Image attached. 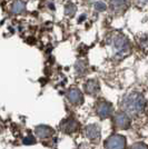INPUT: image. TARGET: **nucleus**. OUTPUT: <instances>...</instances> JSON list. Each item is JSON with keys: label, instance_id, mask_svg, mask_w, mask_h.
Masks as SVG:
<instances>
[{"label": "nucleus", "instance_id": "4", "mask_svg": "<svg viewBox=\"0 0 148 149\" xmlns=\"http://www.w3.org/2000/svg\"><path fill=\"white\" fill-rule=\"evenodd\" d=\"M61 130L66 134H71L78 129V123L73 118H68L61 123Z\"/></svg>", "mask_w": 148, "mask_h": 149}, {"label": "nucleus", "instance_id": "11", "mask_svg": "<svg viewBox=\"0 0 148 149\" xmlns=\"http://www.w3.org/2000/svg\"><path fill=\"white\" fill-rule=\"evenodd\" d=\"M115 46L119 49H124L127 47V40L123 36H117L115 38Z\"/></svg>", "mask_w": 148, "mask_h": 149}, {"label": "nucleus", "instance_id": "3", "mask_svg": "<svg viewBox=\"0 0 148 149\" xmlns=\"http://www.w3.org/2000/svg\"><path fill=\"white\" fill-rule=\"evenodd\" d=\"M67 99L73 105H79V104H81V101H82V93H81V91L79 89L71 88V89L68 90Z\"/></svg>", "mask_w": 148, "mask_h": 149}, {"label": "nucleus", "instance_id": "15", "mask_svg": "<svg viewBox=\"0 0 148 149\" xmlns=\"http://www.w3.org/2000/svg\"><path fill=\"white\" fill-rule=\"evenodd\" d=\"M131 149H148V148L145 143H135V145L131 147Z\"/></svg>", "mask_w": 148, "mask_h": 149}, {"label": "nucleus", "instance_id": "9", "mask_svg": "<svg viewBox=\"0 0 148 149\" xmlns=\"http://www.w3.org/2000/svg\"><path fill=\"white\" fill-rule=\"evenodd\" d=\"M99 134H100V130H99V127L96 126V125H89L86 128V135L89 139H97L99 137Z\"/></svg>", "mask_w": 148, "mask_h": 149}, {"label": "nucleus", "instance_id": "10", "mask_svg": "<svg viewBox=\"0 0 148 149\" xmlns=\"http://www.w3.org/2000/svg\"><path fill=\"white\" fill-rule=\"evenodd\" d=\"M98 84H97V81L96 80H93V79H90V80H88L86 82V85H85V90H86L88 93H96L98 91Z\"/></svg>", "mask_w": 148, "mask_h": 149}, {"label": "nucleus", "instance_id": "2", "mask_svg": "<svg viewBox=\"0 0 148 149\" xmlns=\"http://www.w3.org/2000/svg\"><path fill=\"white\" fill-rule=\"evenodd\" d=\"M107 149H125L126 148V139L121 135H112L105 143Z\"/></svg>", "mask_w": 148, "mask_h": 149}, {"label": "nucleus", "instance_id": "8", "mask_svg": "<svg viewBox=\"0 0 148 149\" xmlns=\"http://www.w3.org/2000/svg\"><path fill=\"white\" fill-rule=\"evenodd\" d=\"M115 124L118 128L125 129L129 126V119L125 113H118L117 116L115 117Z\"/></svg>", "mask_w": 148, "mask_h": 149}, {"label": "nucleus", "instance_id": "6", "mask_svg": "<svg viewBox=\"0 0 148 149\" xmlns=\"http://www.w3.org/2000/svg\"><path fill=\"white\" fill-rule=\"evenodd\" d=\"M10 11L13 15H21L26 11V3L22 0H15L10 7Z\"/></svg>", "mask_w": 148, "mask_h": 149}, {"label": "nucleus", "instance_id": "17", "mask_svg": "<svg viewBox=\"0 0 148 149\" xmlns=\"http://www.w3.org/2000/svg\"><path fill=\"white\" fill-rule=\"evenodd\" d=\"M142 1H148V0H142Z\"/></svg>", "mask_w": 148, "mask_h": 149}, {"label": "nucleus", "instance_id": "7", "mask_svg": "<svg viewBox=\"0 0 148 149\" xmlns=\"http://www.w3.org/2000/svg\"><path fill=\"white\" fill-rule=\"evenodd\" d=\"M110 112H111V106L108 102H106V101L100 102L98 105V107H97V113H98L100 117H103V118L108 117L110 115Z\"/></svg>", "mask_w": 148, "mask_h": 149}, {"label": "nucleus", "instance_id": "13", "mask_svg": "<svg viewBox=\"0 0 148 149\" xmlns=\"http://www.w3.org/2000/svg\"><path fill=\"white\" fill-rule=\"evenodd\" d=\"M74 13H75V6L74 5H70V3H69V5L66 7V13L70 16V15H73Z\"/></svg>", "mask_w": 148, "mask_h": 149}, {"label": "nucleus", "instance_id": "1", "mask_svg": "<svg viewBox=\"0 0 148 149\" xmlns=\"http://www.w3.org/2000/svg\"><path fill=\"white\" fill-rule=\"evenodd\" d=\"M145 106H146V101L144 99V97L139 93H133L128 96L124 101L125 109L129 112L142 111Z\"/></svg>", "mask_w": 148, "mask_h": 149}, {"label": "nucleus", "instance_id": "5", "mask_svg": "<svg viewBox=\"0 0 148 149\" xmlns=\"http://www.w3.org/2000/svg\"><path fill=\"white\" fill-rule=\"evenodd\" d=\"M35 134H36V136L39 137V138L45 139V138H49L50 136H52L54 130H52L50 127H48V126L40 125V126L36 127V129H35Z\"/></svg>", "mask_w": 148, "mask_h": 149}, {"label": "nucleus", "instance_id": "16", "mask_svg": "<svg viewBox=\"0 0 148 149\" xmlns=\"http://www.w3.org/2000/svg\"><path fill=\"white\" fill-rule=\"evenodd\" d=\"M95 7H96V9L99 10V11H104V10H106V5L105 3H103V2H97V3L95 5Z\"/></svg>", "mask_w": 148, "mask_h": 149}, {"label": "nucleus", "instance_id": "14", "mask_svg": "<svg viewBox=\"0 0 148 149\" xmlns=\"http://www.w3.org/2000/svg\"><path fill=\"white\" fill-rule=\"evenodd\" d=\"M35 141H36V140H35V138L32 136H28L27 138L24 139V143H25V145H31V143H35Z\"/></svg>", "mask_w": 148, "mask_h": 149}, {"label": "nucleus", "instance_id": "12", "mask_svg": "<svg viewBox=\"0 0 148 149\" xmlns=\"http://www.w3.org/2000/svg\"><path fill=\"white\" fill-rule=\"evenodd\" d=\"M111 6L116 9H120L126 5V0H110Z\"/></svg>", "mask_w": 148, "mask_h": 149}]
</instances>
